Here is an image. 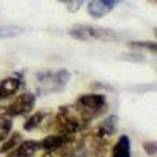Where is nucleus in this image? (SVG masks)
I'll return each instance as SVG.
<instances>
[{"label": "nucleus", "mask_w": 157, "mask_h": 157, "mask_svg": "<svg viewBox=\"0 0 157 157\" xmlns=\"http://www.w3.org/2000/svg\"><path fill=\"white\" fill-rule=\"evenodd\" d=\"M11 129H13L11 116H8L3 110H0V143L11 134Z\"/></svg>", "instance_id": "4468645a"}, {"label": "nucleus", "mask_w": 157, "mask_h": 157, "mask_svg": "<svg viewBox=\"0 0 157 157\" xmlns=\"http://www.w3.org/2000/svg\"><path fill=\"white\" fill-rule=\"evenodd\" d=\"M21 141H22V137H21V134H19V132H14V134L8 135V137L2 141V146H0V154L10 152L13 148H16Z\"/></svg>", "instance_id": "2eb2a0df"}, {"label": "nucleus", "mask_w": 157, "mask_h": 157, "mask_svg": "<svg viewBox=\"0 0 157 157\" xmlns=\"http://www.w3.org/2000/svg\"><path fill=\"white\" fill-rule=\"evenodd\" d=\"M21 85H22V78L19 75H11V77L3 78L0 82V101L14 96L19 91Z\"/></svg>", "instance_id": "9d476101"}, {"label": "nucleus", "mask_w": 157, "mask_h": 157, "mask_svg": "<svg viewBox=\"0 0 157 157\" xmlns=\"http://www.w3.org/2000/svg\"><path fill=\"white\" fill-rule=\"evenodd\" d=\"M93 121L88 118L75 104L72 105H61L52 120V132L77 135L83 132L86 126Z\"/></svg>", "instance_id": "f257e3e1"}, {"label": "nucleus", "mask_w": 157, "mask_h": 157, "mask_svg": "<svg viewBox=\"0 0 157 157\" xmlns=\"http://www.w3.org/2000/svg\"><path fill=\"white\" fill-rule=\"evenodd\" d=\"M75 105L80 109L88 118L94 120L96 116L102 115L107 110V98L101 94V93H88V94H82L75 99Z\"/></svg>", "instance_id": "20e7f679"}, {"label": "nucleus", "mask_w": 157, "mask_h": 157, "mask_svg": "<svg viewBox=\"0 0 157 157\" xmlns=\"http://www.w3.org/2000/svg\"><path fill=\"white\" fill-rule=\"evenodd\" d=\"M116 129H118V118L115 115H110L104 121H101L93 130H90L88 134L93 137L94 140H98V141L109 143L110 138L115 135Z\"/></svg>", "instance_id": "423d86ee"}, {"label": "nucleus", "mask_w": 157, "mask_h": 157, "mask_svg": "<svg viewBox=\"0 0 157 157\" xmlns=\"http://www.w3.org/2000/svg\"><path fill=\"white\" fill-rule=\"evenodd\" d=\"M58 2L66 5L68 11H71V13H75V11H78V10L82 8V5L85 3V0H58Z\"/></svg>", "instance_id": "a211bd4d"}, {"label": "nucleus", "mask_w": 157, "mask_h": 157, "mask_svg": "<svg viewBox=\"0 0 157 157\" xmlns=\"http://www.w3.org/2000/svg\"><path fill=\"white\" fill-rule=\"evenodd\" d=\"M143 149L148 152V155H155L157 154V143L155 141H146V143H143Z\"/></svg>", "instance_id": "6ab92c4d"}, {"label": "nucleus", "mask_w": 157, "mask_h": 157, "mask_svg": "<svg viewBox=\"0 0 157 157\" xmlns=\"http://www.w3.org/2000/svg\"><path fill=\"white\" fill-rule=\"evenodd\" d=\"M148 2H149L151 5H155V3H157V0H148Z\"/></svg>", "instance_id": "aec40b11"}, {"label": "nucleus", "mask_w": 157, "mask_h": 157, "mask_svg": "<svg viewBox=\"0 0 157 157\" xmlns=\"http://www.w3.org/2000/svg\"><path fill=\"white\" fill-rule=\"evenodd\" d=\"M49 116V112H35L32 116H29L27 120L24 121V130H27V132H32V130L38 129L39 126H41L44 121H46V118Z\"/></svg>", "instance_id": "f8f14e48"}, {"label": "nucleus", "mask_w": 157, "mask_h": 157, "mask_svg": "<svg viewBox=\"0 0 157 157\" xmlns=\"http://www.w3.org/2000/svg\"><path fill=\"white\" fill-rule=\"evenodd\" d=\"M112 157H132V149H130V140L127 135H121L115 143L112 149Z\"/></svg>", "instance_id": "9b49d317"}, {"label": "nucleus", "mask_w": 157, "mask_h": 157, "mask_svg": "<svg viewBox=\"0 0 157 157\" xmlns=\"http://www.w3.org/2000/svg\"><path fill=\"white\" fill-rule=\"evenodd\" d=\"M38 149H39V145L36 140H25V141H21L16 148H13L6 157H35Z\"/></svg>", "instance_id": "1a4fd4ad"}, {"label": "nucleus", "mask_w": 157, "mask_h": 157, "mask_svg": "<svg viewBox=\"0 0 157 157\" xmlns=\"http://www.w3.org/2000/svg\"><path fill=\"white\" fill-rule=\"evenodd\" d=\"M22 33H24V29L17 27V25H0V39L16 38Z\"/></svg>", "instance_id": "dca6fc26"}, {"label": "nucleus", "mask_w": 157, "mask_h": 157, "mask_svg": "<svg viewBox=\"0 0 157 157\" xmlns=\"http://www.w3.org/2000/svg\"><path fill=\"white\" fill-rule=\"evenodd\" d=\"M71 74L66 69H58V71H44L36 74V82H38V91L41 94H52L58 93L66 88L69 83Z\"/></svg>", "instance_id": "7ed1b4c3"}, {"label": "nucleus", "mask_w": 157, "mask_h": 157, "mask_svg": "<svg viewBox=\"0 0 157 157\" xmlns=\"http://www.w3.org/2000/svg\"><path fill=\"white\" fill-rule=\"evenodd\" d=\"M121 0H90L86 11L91 17L101 19L104 16H107L109 13L113 11V8L120 3Z\"/></svg>", "instance_id": "0eeeda50"}, {"label": "nucleus", "mask_w": 157, "mask_h": 157, "mask_svg": "<svg viewBox=\"0 0 157 157\" xmlns=\"http://www.w3.org/2000/svg\"><path fill=\"white\" fill-rule=\"evenodd\" d=\"M35 104H36V96L35 94H32V93H22L13 102H10L6 107H3L2 110L8 116H11V118L24 116V115H27V113H30L33 110Z\"/></svg>", "instance_id": "39448f33"}, {"label": "nucleus", "mask_w": 157, "mask_h": 157, "mask_svg": "<svg viewBox=\"0 0 157 157\" xmlns=\"http://www.w3.org/2000/svg\"><path fill=\"white\" fill-rule=\"evenodd\" d=\"M69 36L77 41H102V43H118L120 36L113 30L99 27V25H86V24H77L69 29Z\"/></svg>", "instance_id": "f03ea898"}, {"label": "nucleus", "mask_w": 157, "mask_h": 157, "mask_svg": "<svg viewBox=\"0 0 157 157\" xmlns=\"http://www.w3.org/2000/svg\"><path fill=\"white\" fill-rule=\"evenodd\" d=\"M129 47H132V49H145V50H149L151 54H155V50H157L155 41H130Z\"/></svg>", "instance_id": "f3484780"}, {"label": "nucleus", "mask_w": 157, "mask_h": 157, "mask_svg": "<svg viewBox=\"0 0 157 157\" xmlns=\"http://www.w3.org/2000/svg\"><path fill=\"white\" fill-rule=\"evenodd\" d=\"M74 140H75V135L54 132V134L44 137L41 141H38V145H39V149L49 151V149H54V148H58V146H63V145H68V143H72Z\"/></svg>", "instance_id": "6e6552de"}, {"label": "nucleus", "mask_w": 157, "mask_h": 157, "mask_svg": "<svg viewBox=\"0 0 157 157\" xmlns=\"http://www.w3.org/2000/svg\"><path fill=\"white\" fill-rule=\"evenodd\" d=\"M74 151H75V140L72 143H68V145L46 151L43 157H74Z\"/></svg>", "instance_id": "ddd939ff"}]
</instances>
